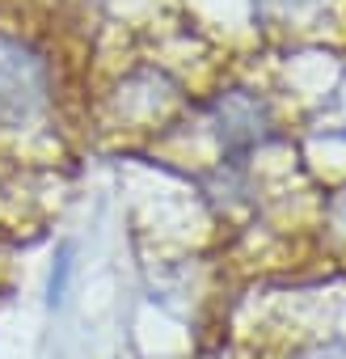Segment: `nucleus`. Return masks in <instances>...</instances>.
I'll use <instances>...</instances> for the list:
<instances>
[{
	"label": "nucleus",
	"instance_id": "1",
	"mask_svg": "<svg viewBox=\"0 0 346 359\" xmlns=\"http://www.w3.org/2000/svg\"><path fill=\"white\" fill-rule=\"evenodd\" d=\"M51 106V64L47 55L0 30V131H22L39 123Z\"/></svg>",
	"mask_w": 346,
	"mask_h": 359
},
{
	"label": "nucleus",
	"instance_id": "2",
	"mask_svg": "<svg viewBox=\"0 0 346 359\" xmlns=\"http://www.w3.org/2000/svg\"><path fill=\"white\" fill-rule=\"evenodd\" d=\"M212 127H216V135H220V144L233 161L254 152L258 144H266L270 131H275L270 110L254 89H224L212 102Z\"/></svg>",
	"mask_w": 346,
	"mask_h": 359
},
{
	"label": "nucleus",
	"instance_id": "3",
	"mask_svg": "<svg viewBox=\"0 0 346 359\" xmlns=\"http://www.w3.org/2000/svg\"><path fill=\"white\" fill-rule=\"evenodd\" d=\"M68 279H72V245L64 241L60 254H55L51 279H47V309H60V304H64V296H68Z\"/></svg>",
	"mask_w": 346,
	"mask_h": 359
},
{
	"label": "nucleus",
	"instance_id": "4",
	"mask_svg": "<svg viewBox=\"0 0 346 359\" xmlns=\"http://www.w3.org/2000/svg\"><path fill=\"white\" fill-rule=\"evenodd\" d=\"M254 5L262 9V18L291 22V18H304V9H308V5H317V0H254Z\"/></svg>",
	"mask_w": 346,
	"mask_h": 359
},
{
	"label": "nucleus",
	"instance_id": "5",
	"mask_svg": "<svg viewBox=\"0 0 346 359\" xmlns=\"http://www.w3.org/2000/svg\"><path fill=\"white\" fill-rule=\"evenodd\" d=\"M333 224L346 233V191H342V195H338V203H333Z\"/></svg>",
	"mask_w": 346,
	"mask_h": 359
},
{
	"label": "nucleus",
	"instance_id": "6",
	"mask_svg": "<svg viewBox=\"0 0 346 359\" xmlns=\"http://www.w3.org/2000/svg\"><path fill=\"white\" fill-rule=\"evenodd\" d=\"M312 359H346V346H325V351H317Z\"/></svg>",
	"mask_w": 346,
	"mask_h": 359
}]
</instances>
